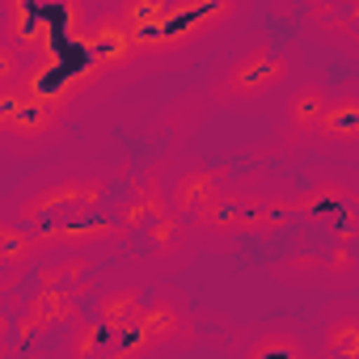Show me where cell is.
<instances>
[{
  "label": "cell",
  "instance_id": "30bf717a",
  "mask_svg": "<svg viewBox=\"0 0 359 359\" xmlns=\"http://www.w3.org/2000/svg\"><path fill=\"white\" fill-rule=\"evenodd\" d=\"M224 191V173L220 169H191V173H182L173 182V191H169V203H173V212L177 216H195L212 195H220Z\"/></svg>",
  "mask_w": 359,
  "mask_h": 359
},
{
  "label": "cell",
  "instance_id": "8992f818",
  "mask_svg": "<svg viewBox=\"0 0 359 359\" xmlns=\"http://www.w3.org/2000/svg\"><path fill=\"white\" fill-rule=\"evenodd\" d=\"M187 313L173 296H156V300H144L140 313H135V325L118 338V351L123 355H148V351H161L169 342H177L187 334Z\"/></svg>",
  "mask_w": 359,
  "mask_h": 359
},
{
  "label": "cell",
  "instance_id": "277c9868",
  "mask_svg": "<svg viewBox=\"0 0 359 359\" xmlns=\"http://www.w3.org/2000/svg\"><path fill=\"white\" fill-rule=\"evenodd\" d=\"M292 72V60L271 51V47H254L245 51L229 72L224 81L216 85V97L220 102H254V97H266L271 89H279Z\"/></svg>",
  "mask_w": 359,
  "mask_h": 359
},
{
  "label": "cell",
  "instance_id": "d6986e66",
  "mask_svg": "<svg viewBox=\"0 0 359 359\" xmlns=\"http://www.w3.org/2000/svg\"><path fill=\"white\" fill-rule=\"evenodd\" d=\"M346 199V191L338 187V182H325V187H313L304 199H296L292 208H330V203H342Z\"/></svg>",
  "mask_w": 359,
  "mask_h": 359
},
{
  "label": "cell",
  "instance_id": "4fadbf2b",
  "mask_svg": "<svg viewBox=\"0 0 359 359\" xmlns=\"http://www.w3.org/2000/svg\"><path fill=\"white\" fill-rule=\"evenodd\" d=\"M317 135L334 140V144H355L359 140V97L355 93L330 97V106H325V114L317 123Z\"/></svg>",
  "mask_w": 359,
  "mask_h": 359
},
{
  "label": "cell",
  "instance_id": "ffe728a7",
  "mask_svg": "<svg viewBox=\"0 0 359 359\" xmlns=\"http://www.w3.org/2000/svg\"><path fill=\"white\" fill-rule=\"evenodd\" d=\"M22 81V51L13 43H0V89Z\"/></svg>",
  "mask_w": 359,
  "mask_h": 359
},
{
  "label": "cell",
  "instance_id": "7c38bea8",
  "mask_svg": "<svg viewBox=\"0 0 359 359\" xmlns=\"http://www.w3.org/2000/svg\"><path fill=\"white\" fill-rule=\"evenodd\" d=\"M43 254V245H39V237H34V229H18V224H0V266H5L9 275V283L34 262Z\"/></svg>",
  "mask_w": 359,
  "mask_h": 359
},
{
  "label": "cell",
  "instance_id": "6da1fadb",
  "mask_svg": "<svg viewBox=\"0 0 359 359\" xmlns=\"http://www.w3.org/2000/svg\"><path fill=\"white\" fill-rule=\"evenodd\" d=\"M237 13V0H182L173 13H165L156 26L135 30V51H177L187 43L208 39L212 30H220L229 18Z\"/></svg>",
  "mask_w": 359,
  "mask_h": 359
},
{
  "label": "cell",
  "instance_id": "3957f363",
  "mask_svg": "<svg viewBox=\"0 0 359 359\" xmlns=\"http://www.w3.org/2000/svg\"><path fill=\"white\" fill-rule=\"evenodd\" d=\"M64 123V110L51 106L47 97H39L30 85L13 81L0 89V135H9V140H47L55 135Z\"/></svg>",
  "mask_w": 359,
  "mask_h": 359
},
{
  "label": "cell",
  "instance_id": "603a6c76",
  "mask_svg": "<svg viewBox=\"0 0 359 359\" xmlns=\"http://www.w3.org/2000/svg\"><path fill=\"white\" fill-rule=\"evenodd\" d=\"M0 224H5V220H0Z\"/></svg>",
  "mask_w": 359,
  "mask_h": 359
},
{
  "label": "cell",
  "instance_id": "ac0fdd59",
  "mask_svg": "<svg viewBox=\"0 0 359 359\" xmlns=\"http://www.w3.org/2000/svg\"><path fill=\"white\" fill-rule=\"evenodd\" d=\"M110 346V330L97 321V325H89V321H72V338H68V351L72 355H93V351H106Z\"/></svg>",
  "mask_w": 359,
  "mask_h": 359
},
{
  "label": "cell",
  "instance_id": "52a82bcc",
  "mask_svg": "<svg viewBox=\"0 0 359 359\" xmlns=\"http://www.w3.org/2000/svg\"><path fill=\"white\" fill-rule=\"evenodd\" d=\"M123 224H102V220H81V216H68V220H51V224H39L34 237L43 250H85V245H102V241H114Z\"/></svg>",
  "mask_w": 359,
  "mask_h": 359
},
{
  "label": "cell",
  "instance_id": "5bb4252c",
  "mask_svg": "<svg viewBox=\"0 0 359 359\" xmlns=\"http://www.w3.org/2000/svg\"><path fill=\"white\" fill-rule=\"evenodd\" d=\"M325 106H330V93L321 85L292 89V97H287V123H292V131L296 135H317V123H321Z\"/></svg>",
  "mask_w": 359,
  "mask_h": 359
},
{
  "label": "cell",
  "instance_id": "ba28073f",
  "mask_svg": "<svg viewBox=\"0 0 359 359\" xmlns=\"http://www.w3.org/2000/svg\"><path fill=\"white\" fill-rule=\"evenodd\" d=\"M89 51H93V64H97V68H118V64H127V60L140 55V51H135V39H131L127 22H123L118 13L102 18V22L89 30Z\"/></svg>",
  "mask_w": 359,
  "mask_h": 359
},
{
  "label": "cell",
  "instance_id": "9a60e30c",
  "mask_svg": "<svg viewBox=\"0 0 359 359\" xmlns=\"http://www.w3.org/2000/svg\"><path fill=\"white\" fill-rule=\"evenodd\" d=\"M250 359H266V355H283V359H304V342L292 330H266L262 338H254L245 346Z\"/></svg>",
  "mask_w": 359,
  "mask_h": 359
},
{
  "label": "cell",
  "instance_id": "44dd1931",
  "mask_svg": "<svg viewBox=\"0 0 359 359\" xmlns=\"http://www.w3.org/2000/svg\"><path fill=\"white\" fill-rule=\"evenodd\" d=\"M325 271H351V250H338L325 258Z\"/></svg>",
  "mask_w": 359,
  "mask_h": 359
},
{
  "label": "cell",
  "instance_id": "7a4b0ae2",
  "mask_svg": "<svg viewBox=\"0 0 359 359\" xmlns=\"http://www.w3.org/2000/svg\"><path fill=\"white\" fill-rule=\"evenodd\" d=\"M287 216H292V203L287 199H266V195L258 199V195L220 191L191 220L199 229H212V233H245V237H258V233H275Z\"/></svg>",
  "mask_w": 359,
  "mask_h": 359
},
{
  "label": "cell",
  "instance_id": "9c48e42d",
  "mask_svg": "<svg viewBox=\"0 0 359 359\" xmlns=\"http://www.w3.org/2000/svg\"><path fill=\"white\" fill-rule=\"evenodd\" d=\"M76 317H81V309L68 287H43V292H34L22 325H26V334H34V330H51V325H72Z\"/></svg>",
  "mask_w": 359,
  "mask_h": 359
},
{
  "label": "cell",
  "instance_id": "5b68a950",
  "mask_svg": "<svg viewBox=\"0 0 359 359\" xmlns=\"http://www.w3.org/2000/svg\"><path fill=\"white\" fill-rule=\"evenodd\" d=\"M102 191H106L102 177H64V182L39 191L34 199H26L22 212H18V220L22 224H51V220L81 216V212H89V208L102 203Z\"/></svg>",
  "mask_w": 359,
  "mask_h": 359
},
{
  "label": "cell",
  "instance_id": "e0dca14e",
  "mask_svg": "<svg viewBox=\"0 0 359 359\" xmlns=\"http://www.w3.org/2000/svg\"><path fill=\"white\" fill-rule=\"evenodd\" d=\"M325 351L338 359H359V317H338L325 325Z\"/></svg>",
  "mask_w": 359,
  "mask_h": 359
},
{
  "label": "cell",
  "instance_id": "8fae6325",
  "mask_svg": "<svg viewBox=\"0 0 359 359\" xmlns=\"http://www.w3.org/2000/svg\"><path fill=\"white\" fill-rule=\"evenodd\" d=\"M140 304H144V292H140V287H114V292H102V296H97L93 313H97V321L110 330V338H123V334L135 325Z\"/></svg>",
  "mask_w": 359,
  "mask_h": 359
},
{
  "label": "cell",
  "instance_id": "2e32d148",
  "mask_svg": "<svg viewBox=\"0 0 359 359\" xmlns=\"http://www.w3.org/2000/svg\"><path fill=\"white\" fill-rule=\"evenodd\" d=\"M177 5H182V0H127L123 5V22H127V30L135 34V30H148V26H156L165 13H173Z\"/></svg>",
  "mask_w": 359,
  "mask_h": 359
},
{
  "label": "cell",
  "instance_id": "7402d4cb",
  "mask_svg": "<svg viewBox=\"0 0 359 359\" xmlns=\"http://www.w3.org/2000/svg\"><path fill=\"white\" fill-rule=\"evenodd\" d=\"M9 330H13V325H9V309H5V296H0V342L9 338Z\"/></svg>",
  "mask_w": 359,
  "mask_h": 359
}]
</instances>
